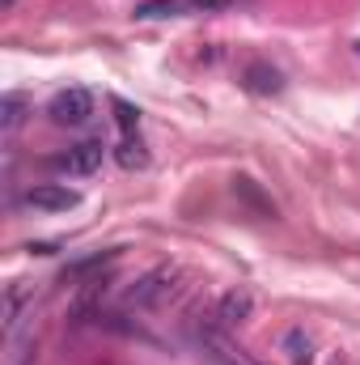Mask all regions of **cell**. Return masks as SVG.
I'll return each instance as SVG.
<instances>
[{
	"mask_svg": "<svg viewBox=\"0 0 360 365\" xmlns=\"http://www.w3.org/2000/svg\"><path fill=\"white\" fill-rule=\"evenodd\" d=\"M21 310H26V289L21 284H9V293H4V331L13 336V327L21 323Z\"/></svg>",
	"mask_w": 360,
	"mask_h": 365,
	"instance_id": "8fae6325",
	"label": "cell"
},
{
	"mask_svg": "<svg viewBox=\"0 0 360 365\" xmlns=\"http://www.w3.org/2000/svg\"><path fill=\"white\" fill-rule=\"evenodd\" d=\"M199 344H203V353L216 365H255L233 340H229V331L216 327V323H203V327H199Z\"/></svg>",
	"mask_w": 360,
	"mask_h": 365,
	"instance_id": "5b68a950",
	"label": "cell"
},
{
	"mask_svg": "<svg viewBox=\"0 0 360 365\" xmlns=\"http://www.w3.org/2000/svg\"><path fill=\"white\" fill-rule=\"evenodd\" d=\"M186 0H140L136 4V17L140 21H157V17H174Z\"/></svg>",
	"mask_w": 360,
	"mask_h": 365,
	"instance_id": "7c38bea8",
	"label": "cell"
},
{
	"mask_svg": "<svg viewBox=\"0 0 360 365\" xmlns=\"http://www.w3.org/2000/svg\"><path fill=\"white\" fill-rule=\"evenodd\" d=\"M26 115H30V98L26 93H4L0 98V128H4V136H13L26 123Z\"/></svg>",
	"mask_w": 360,
	"mask_h": 365,
	"instance_id": "9c48e42d",
	"label": "cell"
},
{
	"mask_svg": "<svg viewBox=\"0 0 360 365\" xmlns=\"http://www.w3.org/2000/svg\"><path fill=\"white\" fill-rule=\"evenodd\" d=\"M250 314H255V293H250V284H233V289H225V293L216 297V306H212V323L225 327V331L242 327Z\"/></svg>",
	"mask_w": 360,
	"mask_h": 365,
	"instance_id": "3957f363",
	"label": "cell"
},
{
	"mask_svg": "<svg viewBox=\"0 0 360 365\" xmlns=\"http://www.w3.org/2000/svg\"><path fill=\"white\" fill-rule=\"evenodd\" d=\"M233 191H238V195H242L246 204H255V208H259L263 217H275V204L259 195V187H255V179H246V175H242V179H233Z\"/></svg>",
	"mask_w": 360,
	"mask_h": 365,
	"instance_id": "4fadbf2b",
	"label": "cell"
},
{
	"mask_svg": "<svg viewBox=\"0 0 360 365\" xmlns=\"http://www.w3.org/2000/svg\"><path fill=\"white\" fill-rule=\"evenodd\" d=\"M284 353H288L292 365H309V357H314V340H309L301 327H292V331H284Z\"/></svg>",
	"mask_w": 360,
	"mask_h": 365,
	"instance_id": "30bf717a",
	"label": "cell"
},
{
	"mask_svg": "<svg viewBox=\"0 0 360 365\" xmlns=\"http://www.w3.org/2000/svg\"><path fill=\"white\" fill-rule=\"evenodd\" d=\"M13 4H17V0H4V9H13Z\"/></svg>",
	"mask_w": 360,
	"mask_h": 365,
	"instance_id": "2e32d148",
	"label": "cell"
},
{
	"mask_svg": "<svg viewBox=\"0 0 360 365\" xmlns=\"http://www.w3.org/2000/svg\"><path fill=\"white\" fill-rule=\"evenodd\" d=\"M102 158H106V145L102 140H81V145H73L68 153H60L51 166L55 170H64V175H97L102 170Z\"/></svg>",
	"mask_w": 360,
	"mask_h": 365,
	"instance_id": "277c9868",
	"label": "cell"
},
{
	"mask_svg": "<svg viewBox=\"0 0 360 365\" xmlns=\"http://www.w3.org/2000/svg\"><path fill=\"white\" fill-rule=\"evenodd\" d=\"M26 204L38 208V212H68V208L81 204V195L73 187H64V182H34L26 191Z\"/></svg>",
	"mask_w": 360,
	"mask_h": 365,
	"instance_id": "8992f818",
	"label": "cell"
},
{
	"mask_svg": "<svg viewBox=\"0 0 360 365\" xmlns=\"http://www.w3.org/2000/svg\"><path fill=\"white\" fill-rule=\"evenodd\" d=\"M110 106H115V119H119V128H123V132H136V128H140V110H136L132 102L110 98Z\"/></svg>",
	"mask_w": 360,
	"mask_h": 365,
	"instance_id": "5bb4252c",
	"label": "cell"
},
{
	"mask_svg": "<svg viewBox=\"0 0 360 365\" xmlns=\"http://www.w3.org/2000/svg\"><path fill=\"white\" fill-rule=\"evenodd\" d=\"M90 115H93V93L85 86H68L47 102V119L60 123V128H81V123H90Z\"/></svg>",
	"mask_w": 360,
	"mask_h": 365,
	"instance_id": "7a4b0ae2",
	"label": "cell"
},
{
	"mask_svg": "<svg viewBox=\"0 0 360 365\" xmlns=\"http://www.w3.org/2000/svg\"><path fill=\"white\" fill-rule=\"evenodd\" d=\"M242 86H246L250 93H280L284 90V77L271 68L268 60H250L246 73H242Z\"/></svg>",
	"mask_w": 360,
	"mask_h": 365,
	"instance_id": "52a82bcc",
	"label": "cell"
},
{
	"mask_svg": "<svg viewBox=\"0 0 360 365\" xmlns=\"http://www.w3.org/2000/svg\"><path fill=\"white\" fill-rule=\"evenodd\" d=\"M186 4H191V9H225L229 0H186Z\"/></svg>",
	"mask_w": 360,
	"mask_h": 365,
	"instance_id": "9a60e30c",
	"label": "cell"
},
{
	"mask_svg": "<svg viewBox=\"0 0 360 365\" xmlns=\"http://www.w3.org/2000/svg\"><path fill=\"white\" fill-rule=\"evenodd\" d=\"M115 162H119L123 170H144V166H149V149H144L140 132H123V140H119V149H115Z\"/></svg>",
	"mask_w": 360,
	"mask_h": 365,
	"instance_id": "ba28073f",
	"label": "cell"
},
{
	"mask_svg": "<svg viewBox=\"0 0 360 365\" xmlns=\"http://www.w3.org/2000/svg\"><path fill=\"white\" fill-rule=\"evenodd\" d=\"M179 280L182 272L174 268V264H157L153 272H144L127 293H123V302L127 306H136V310H153V306H166L174 293H179Z\"/></svg>",
	"mask_w": 360,
	"mask_h": 365,
	"instance_id": "6da1fadb",
	"label": "cell"
}]
</instances>
